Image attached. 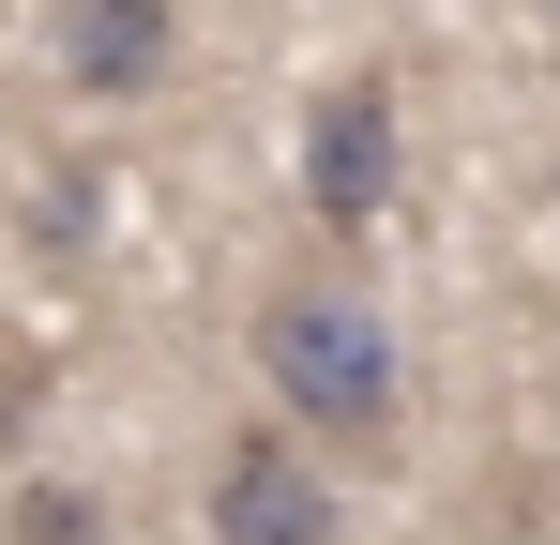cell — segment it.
<instances>
[{
  "label": "cell",
  "mask_w": 560,
  "mask_h": 545,
  "mask_svg": "<svg viewBox=\"0 0 560 545\" xmlns=\"http://www.w3.org/2000/svg\"><path fill=\"white\" fill-rule=\"evenodd\" d=\"M212 545H334V469L303 440H228L212 454Z\"/></svg>",
  "instance_id": "3957f363"
},
{
  "label": "cell",
  "mask_w": 560,
  "mask_h": 545,
  "mask_svg": "<svg viewBox=\"0 0 560 545\" xmlns=\"http://www.w3.org/2000/svg\"><path fill=\"white\" fill-rule=\"evenodd\" d=\"M46 31H61V77L92 91V106H137V91H167V61H183V0H61Z\"/></svg>",
  "instance_id": "277c9868"
},
{
  "label": "cell",
  "mask_w": 560,
  "mask_h": 545,
  "mask_svg": "<svg viewBox=\"0 0 560 545\" xmlns=\"http://www.w3.org/2000/svg\"><path fill=\"white\" fill-rule=\"evenodd\" d=\"M546 15H560V0H546Z\"/></svg>",
  "instance_id": "8992f818"
},
{
  "label": "cell",
  "mask_w": 560,
  "mask_h": 545,
  "mask_svg": "<svg viewBox=\"0 0 560 545\" xmlns=\"http://www.w3.org/2000/svg\"><path fill=\"white\" fill-rule=\"evenodd\" d=\"M303 212L318 228H378L394 212V77H334L303 106Z\"/></svg>",
  "instance_id": "7a4b0ae2"
},
{
  "label": "cell",
  "mask_w": 560,
  "mask_h": 545,
  "mask_svg": "<svg viewBox=\"0 0 560 545\" xmlns=\"http://www.w3.org/2000/svg\"><path fill=\"white\" fill-rule=\"evenodd\" d=\"M258 363H273V394H288L303 440L394 454L409 363H394V318H378V303H349V288H273V303H258Z\"/></svg>",
  "instance_id": "6da1fadb"
},
{
  "label": "cell",
  "mask_w": 560,
  "mask_h": 545,
  "mask_svg": "<svg viewBox=\"0 0 560 545\" xmlns=\"http://www.w3.org/2000/svg\"><path fill=\"white\" fill-rule=\"evenodd\" d=\"M0 545H106V500H92V485H15Z\"/></svg>",
  "instance_id": "5b68a950"
}]
</instances>
